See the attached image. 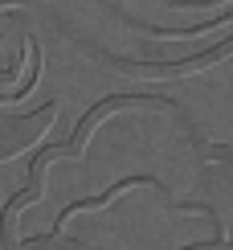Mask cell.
Here are the masks:
<instances>
[{"label":"cell","mask_w":233,"mask_h":250,"mask_svg":"<svg viewBox=\"0 0 233 250\" xmlns=\"http://www.w3.org/2000/svg\"><path fill=\"white\" fill-rule=\"evenodd\" d=\"M131 185H152V189H160V193L168 197V189H164L160 181H155V176H123V181H115V185H111L107 193H98V197H82V201H74V205H66V209L58 213V226L66 222L70 213H78V209H98V205H107V201H111L115 193H123V189H131Z\"/></svg>","instance_id":"cell-1"}]
</instances>
